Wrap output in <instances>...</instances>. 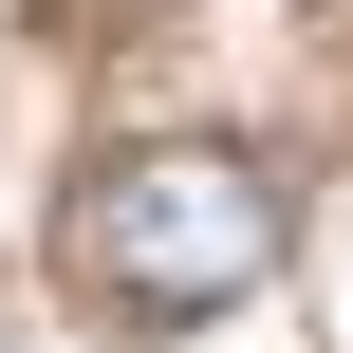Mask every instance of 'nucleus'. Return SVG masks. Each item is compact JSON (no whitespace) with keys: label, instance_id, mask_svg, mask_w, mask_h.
<instances>
[{"label":"nucleus","instance_id":"1","mask_svg":"<svg viewBox=\"0 0 353 353\" xmlns=\"http://www.w3.org/2000/svg\"><path fill=\"white\" fill-rule=\"evenodd\" d=\"M56 261H74V298H112V316H242V298L298 261V186H279L261 149H223V130H168V149H112V168L74 186Z\"/></svg>","mask_w":353,"mask_h":353}]
</instances>
